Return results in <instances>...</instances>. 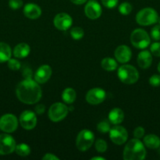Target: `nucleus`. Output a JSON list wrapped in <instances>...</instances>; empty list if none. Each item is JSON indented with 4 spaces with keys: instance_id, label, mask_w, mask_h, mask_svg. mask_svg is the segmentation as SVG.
Returning <instances> with one entry per match:
<instances>
[{
    "instance_id": "obj_1",
    "label": "nucleus",
    "mask_w": 160,
    "mask_h": 160,
    "mask_svg": "<svg viewBox=\"0 0 160 160\" xmlns=\"http://www.w3.org/2000/svg\"><path fill=\"white\" fill-rule=\"evenodd\" d=\"M16 95L21 102L32 105L40 101L42 92L39 83L31 78L24 80L17 84Z\"/></svg>"
},
{
    "instance_id": "obj_2",
    "label": "nucleus",
    "mask_w": 160,
    "mask_h": 160,
    "mask_svg": "<svg viewBox=\"0 0 160 160\" xmlns=\"http://www.w3.org/2000/svg\"><path fill=\"white\" fill-rule=\"evenodd\" d=\"M146 157L144 145L138 138L131 139L123 150V159L125 160H142Z\"/></svg>"
},
{
    "instance_id": "obj_3",
    "label": "nucleus",
    "mask_w": 160,
    "mask_h": 160,
    "mask_svg": "<svg viewBox=\"0 0 160 160\" xmlns=\"http://www.w3.org/2000/svg\"><path fill=\"white\" fill-rule=\"evenodd\" d=\"M118 77L124 84H133L139 79V73L133 66L123 65L118 70Z\"/></svg>"
},
{
    "instance_id": "obj_4",
    "label": "nucleus",
    "mask_w": 160,
    "mask_h": 160,
    "mask_svg": "<svg viewBox=\"0 0 160 160\" xmlns=\"http://www.w3.org/2000/svg\"><path fill=\"white\" fill-rule=\"evenodd\" d=\"M158 19V12L152 8L147 7L141 9L136 16V21L142 26H149L157 23Z\"/></svg>"
},
{
    "instance_id": "obj_5",
    "label": "nucleus",
    "mask_w": 160,
    "mask_h": 160,
    "mask_svg": "<svg viewBox=\"0 0 160 160\" xmlns=\"http://www.w3.org/2000/svg\"><path fill=\"white\" fill-rule=\"evenodd\" d=\"M131 43L135 48L144 49L150 45L151 39L147 31L141 28L135 29L130 35Z\"/></svg>"
},
{
    "instance_id": "obj_6",
    "label": "nucleus",
    "mask_w": 160,
    "mask_h": 160,
    "mask_svg": "<svg viewBox=\"0 0 160 160\" xmlns=\"http://www.w3.org/2000/svg\"><path fill=\"white\" fill-rule=\"evenodd\" d=\"M94 142V134L89 130L84 129L78 133L76 138V147L79 151H87Z\"/></svg>"
},
{
    "instance_id": "obj_7",
    "label": "nucleus",
    "mask_w": 160,
    "mask_h": 160,
    "mask_svg": "<svg viewBox=\"0 0 160 160\" xmlns=\"http://www.w3.org/2000/svg\"><path fill=\"white\" fill-rule=\"evenodd\" d=\"M68 111V107L64 103H53L49 109V118L53 122H59L67 117Z\"/></svg>"
},
{
    "instance_id": "obj_8",
    "label": "nucleus",
    "mask_w": 160,
    "mask_h": 160,
    "mask_svg": "<svg viewBox=\"0 0 160 160\" xmlns=\"http://www.w3.org/2000/svg\"><path fill=\"white\" fill-rule=\"evenodd\" d=\"M18 128V120L15 115L5 114L0 117V130L6 133H13Z\"/></svg>"
},
{
    "instance_id": "obj_9",
    "label": "nucleus",
    "mask_w": 160,
    "mask_h": 160,
    "mask_svg": "<svg viewBox=\"0 0 160 160\" xmlns=\"http://www.w3.org/2000/svg\"><path fill=\"white\" fill-rule=\"evenodd\" d=\"M15 140L11 135L7 134H0V155L11 154L15 151L16 148Z\"/></svg>"
},
{
    "instance_id": "obj_10",
    "label": "nucleus",
    "mask_w": 160,
    "mask_h": 160,
    "mask_svg": "<svg viewBox=\"0 0 160 160\" xmlns=\"http://www.w3.org/2000/svg\"><path fill=\"white\" fill-rule=\"evenodd\" d=\"M109 137L113 143L120 145L125 143L128 139V132L125 128L116 125L110 129Z\"/></svg>"
},
{
    "instance_id": "obj_11",
    "label": "nucleus",
    "mask_w": 160,
    "mask_h": 160,
    "mask_svg": "<svg viewBox=\"0 0 160 160\" xmlns=\"http://www.w3.org/2000/svg\"><path fill=\"white\" fill-rule=\"evenodd\" d=\"M20 125L25 130H32L37 124V117L35 113L31 110H25L20 114L19 119Z\"/></svg>"
},
{
    "instance_id": "obj_12",
    "label": "nucleus",
    "mask_w": 160,
    "mask_h": 160,
    "mask_svg": "<svg viewBox=\"0 0 160 160\" xmlns=\"http://www.w3.org/2000/svg\"><path fill=\"white\" fill-rule=\"evenodd\" d=\"M106 98L104 90L100 88L90 89L86 95V100L90 105H98L103 102Z\"/></svg>"
},
{
    "instance_id": "obj_13",
    "label": "nucleus",
    "mask_w": 160,
    "mask_h": 160,
    "mask_svg": "<svg viewBox=\"0 0 160 160\" xmlns=\"http://www.w3.org/2000/svg\"><path fill=\"white\" fill-rule=\"evenodd\" d=\"M53 25L60 31H66L72 25V18L69 14L61 12L55 16L53 19Z\"/></svg>"
},
{
    "instance_id": "obj_14",
    "label": "nucleus",
    "mask_w": 160,
    "mask_h": 160,
    "mask_svg": "<svg viewBox=\"0 0 160 160\" xmlns=\"http://www.w3.org/2000/svg\"><path fill=\"white\" fill-rule=\"evenodd\" d=\"M84 11L86 17L91 20H96L99 18L102 13L101 6L96 0L88 1L85 6Z\"/></svg>"
},
{
    "instance_id": "obj_15",
    "label": "nucleus",
    "mask_w": 160,
    "mask_h": 160,
    "mask_svg": "<svg viewBox=\"0 0 160 160\" xmlns=\"http://www.w3.org/2000/svg\"><path fill=\"white\" fill-rule=\"evenodd\" d=\"M51 75V67L49 65H42L38 68L35 73V81L39 84H44L50 80Z\"/></svg>"
},
{
    "instance_id": "obj_16",
    "label": "nucleus",
    "mask_w": 160,
    "mask_h": 160,
    "mask_svg": "<svg viewBox=\"0 0 160 160\" xmlns=\"http://www.w3.org/2000/svg\"><path fill=\"white\" fill-rule=\"evenodd\" d=\"M115 57L119 62L125 63V62H128L131 59L132 52L127 45H119L115 51Z\"/></svg>"
},
{
    "instance_id": "obj_17",
    "label": "nucleus",
    "mask_w": 160,
    "mask_h": 160,
    "mask_svg": "<svg viewBox=\"0 0 160 160\" xmlns=\"http://www.w3.org/2000/svg\"><path fill=\"white\" fill-rule=\"evenodd\" d=\"M24 14L29 19H38L42 14V9L35 3H28L24 7Z\"/></svg>"
},
{
    "instance_id": "obj_18",
    "label": "nucleus",
    "mask_w": 160,
    "mask_h": 160,
    "mask_svg": "<svg viewBox=\"0 0 160 160\" xmlns=\"http://www.w3.org/2000/svg\"><path fill=\"white\" fill-rule=\"evenodd\" d=\"M152 63V53L147 50L141 52L137 56V64L141 68L147 69Z\"/></svg>"
},
{
    "instance_id": "obj_19",
    "label": "nucleus",
    "mask_w": 160,
    "mask_h": 160,
    "mask_svg": "<svg viewBox=\"0 0 160 160\" xmlns=\"http://www.w3.org/2000/svg\"><path fill=\"white\" fill-rule=\"evenodd\" d=\"M124 117H125V115H124L123 111L119 108H114L110 111L108 114L109 122L115 125H118L122 123L124 120Z\"/></svg>"
},
{
    "instance_id": "obj_20",
    "label": "nucleus",
    "mask_w": 160,
    "mask_h": 160,
    "mask_svg": "<svg viewBox=\"0 0 160 160\" xmlns=\"http://www.w3.org/2000/svg\"><path fill=\"white\" fill-rule=\"evenodd\" d=\"M31 48L27 43H20L13 49V56L18 59H23L29 55Z\"/></svg>"
},
{
    "instance_id": "obj_21",
    "label": "nucleus",
    "mask_w": 160,
    "mask_h": 160,
    "mask_svg": "<svg viewBox=\"0 0 160 160\" xmlns=\"http://www.w3.org/2000/svg\"><path fill=\"white\" fill-rule=\"evenodd\" d=\"M144 145L150 149H157L160 147V138L155 134H147L144 138Z\"/></svg>"
},
{
    "instance_id": "obj_22",
    "label": "nucleus",
    "mask_w": 160,
    "mask_h": 160,
    "mask_svg": "<svg viewBox=\"0 0 160 160\" xmlns=\"http://www.w3.org/2000/svg\"><path fill=\"white\" fill-rule=\"evenodd\" d=\"M12 51L8 44L0 42V62H7L11 58Z\"/></svg>"
},
{
    "instance_id": "obj_23",
    "label": "nucleus",
    "mask_w": 160,
    "mask_h": 160,
    "mask_svg": "<svg viewBox=\"0 0 160 160\" xmlns=\"http://www.w3.org/2000/svg\"><path fill=\"white\" fill-rule=\"evenodd\" d=\"M61 97H62V99L64 102L67 103V104H72L75 101L76 92L72 88H67L62 92Z\"/></svg>"
},
{
    "instance_id": "obj_24",
    "label": "nucleus",
    "mask_w": 160,
    "mask_h": 160,
    "mask_svg": "<svg viewBox=\"0 0 160 160\" xmlns=\"http://www.w3.org/2000/svg\"><path fill=\"white\" fill-rule=\"evenodd\" d=\"M101 67L104 70H107V71H113V70L117 69L118 63L115 59H112V58L107 57L102 59Z\"/></svg>"
},
{
    "instance_id": "obj_25",
    "label": "nucleus",
    "mask_w": 160,
    "mask_h": 160,
    "mask_svg": "<svg viewBox=\"0 0 160 160\" xmlns=\"http://www.w3.org/2000/svg\"><path fill=\"white\" fill-rule=\"evenodd\" d=\"M15 152L20 156H28L31 153V148L27 144L21 143L16 145Z\"/></svg>"
},
{
    "instance_id": "obj_26",
    "label": "nucleus",
    "mask_w": 160,
    "mask_h": 160,
    "mask_svg": "<svg viewBox=\"0 0 160 160\" xmlns=\"http://www.w3.org/2000/svg\"><path fill=\"white\" fill-rule=\"evenodd\" d=\"M70 34L73 39L79 40V39L83 38V36H84V31L80 27H75V28H72L70 31Z\"/></svg>"
},
{
    "instance_id": "obj_27",
    "label": "nucleus",
    "mask_w": 160,
    "mask_h": 160,
    "mask_svg": "<svg viewBox=\"0 0 160 160\" xmlns=\"http://www.w3.org/2000/svg\"><path fill=\"white\" fill-rule=\"evenodd\" d=\"M132 9H133L132 5L130 3L126 2H122L119 6V11L122 15H128V14H130L131 12Z\"/></svg>"
},
{
    "instance_id": "obj_28",
    "label": "nucleus",
    "mask_w": 160,
    "mask_h": 160,
    "mask_svg": "<svg viewBox=\"0 0 160 160\" xmlns=\"http://www.w3.org/2000/svg\"><path fill=\"white\" fill-rule=\"evenodd\" d=\"M95 148L98 152H104L108 149V144L103 139H97L95 142Z\"/></svg>"
},
{
    "instance_id": "obj_29",
    "label": "nucleus",
    "mask_w": 160,
    "mask_h": 160,
    "mask_svg": "<svg viewBox=\"0 0 160 160\" xmlns=\"http://www.w3.org/2000/svg\"><path fill=\"white\" fill-rule=\"evenodd\" d=\"M97 131H100V133H108L109 132L110 129H111V126H110L109 122L107 120H103V121L98 123L97 126Z\"/></svg>"
},
{
    "instance_id": "obj_30",
    "label": "nucleus",
    "mask_w": 160,
    "mask_h": 160,
    "mask_svg": "<svg viewBox=\"0 0 160 160\" xmlns=\"http://www.w3.org/2000/svg\"><path fill=\"white\" fill-rule=\"evenodd\" d=\"M8 62V67L12 70H18L21 67V64L17 59H9Z\"/></svg>"
},
{
    "instance_id": "obj_31",
    "label": "nucleus",
    "mask_w": 160,
    "mask_h": 160,
    "mask_svg": "<svg viewBox=\"0 0 160 160\" xmlns=\"http://www.w3.org/2000/svg\"><path fill=\"white\" fill-rule=\"evenodd\" d=\"M151 37L155 41L160 40V24L155 25L151 30Z\"/></svg>"
},
{
    "instance_id": "obj_32",
    "label": "nucleus",
    "mask_w": 160,
    "mask_h": 160,
    "mask_svg": "<svg viewBox=\"0 0 160 160\" xmlns=\"http://www.w3.org/2000/svg\"><path fill=\"white\" fill-rule=\"evenodd\" d=\"M150 51L152 55L160 57V42H154L151 45Z\"/></svg>"
},
{
    "instance_id": "obj_33",
    "label": "nucleus",
    "mask_w": 160,
    "mask_h": 160,
    "mask_svg": "<svg viewBox=\"0 0 160 160\" xmlns=\"http://www.w3.org/2000/svg\"><path fill=\"white\" fill-rule=\"evenodd\" d=\"M149 84L152 87H159L160 86V75L154 74L149 79Z\"/></svg>"
},
{
    "instance_id": "obj_34",
    "label": "nucleus",
    "mask_w": 160,
    "mask_h": 160,
    "mask_svg": "<svg viewBox=\"0 0 160 160\" xmlns=\"http://www.w3.org/2000/svg\"><path fill=\"white\" fill-rule=\"evenodd\" d=\"M23 6L22 0H9V6L12 9H18Z\"/></svg>"
},
{
    "instance_id": "obj_35",
    "label": "nucleus",
    "mask_w": 160,
    "mask_h": 160,
    "mask_svg": "<svg viewBox=\"0 0 160 160\" xmlns=\"http://www.w3.org/2000/svg\"><path fill=\"white\" fill-rule=\"evenodd\" d=\"M119 0H101V2L105 7L108 9H112L115 8L118 4Z\"/></svg>"
},
{
    "instance_id": "obj_36",
    "label": "nucleus",
    "mask_w": 160,
    "mask_h": 160,
    "mask_svg": "<svg viewBox=\"0 0 160 160\" xmlns=\"http://www.w3.org/2000/svg\"><path fill=\"white\" fill-rule=\"evenodd\" d=\"M144 129L142 127H137V128H135L134 131H133V136H134L135 138H141L144 137Z\"/></svg>"
},
{
    "instance_id": "obj_37",
    "label": "nucleus",
    "mask_w": 160,
    "mask_h": 160,
    "mask_svg": "<svg viewBox=\"0 0 160 160\" xmlns=\"http://www.w3.org/2000/svg\"><path fill=\"white\" fill-rule=\"evenodd\" d=\"M35 112L37 114H42L44 112H45V106H44L43 104H38L37 106H35Z\"/></svg>"
},
{
    "instance_id": "obj_38",
    "label": "nucleus",
    "mask_w": 160,
    "mask_h": 160,
    "mask_svg": "<svg viewBox=\"0 0 160 160\" xmlns=\"http://www.w3.org/2000/svg\"><path fill=\"white\" fill-rule=\"evenodd\" d=\"M43 160H59V158L52 153H47L42 157Z\"/></svg>"
},
{
    "instance_id": "obj_39",
    "label": "nucleus",
    "mask_w": 160,
    "mask_h": 160,
    "mask_svg": "<svg viewBox=\"0 0 160 160\" xmlns=\"http://www.w3.org/2000/svg\"><path fill=\"white\" fill-rule=\"evenodd\" d=\"M23 76L24 77L25 79H31L32 76V71L29 68H26L23 71Z\"/></svg>"
},
{
    "instance_id": "obj_40",
    "label": "nucleus",
    "mask_w": 160,
    "mask_h": 160,
    "mask_svg": "<svg viewBox=\"0 0 160 160\" xmlns=\"http://www.w3.org/2000/svg\"><path fill=\"white\" fill-rule=\"evenodd\" d=\"M86 1H87V0H71V2L75 5L84 4L85 2H86Z\"/></svg>"
},
{
    "instance_id": "obj_41",
    "label": "nucleus",
    "mask_w": 160,
    "mask_h": 160,
    "mask_svg": "<svg viewBox=\"0 0 160 160\" xmlns=\"http://www.w3.org/2000/svg\"><path fill=\"white\" fill-rule=\"evenodd\" d=\"M92 160H104L105 159L103 157H100V156H96V157H93Z\"/></svg>"
},
{
    "instance_id": "obj_42",
    "label": "nucleus",
    "mask_w": 160,
    "mask_h": 160,
    "mask_svg": "<svg viewBox=\"0 0 160 160\" xmlns=\"http://www.w3.org/2000/svg\"><path fill=\"white\" fill-rule=\"evenodd\" d=\"M158 71L160 73V62H159V63H158Z\"/></svg>"
},
{
    "instance_id": "obj_43",
    "label": "nucleus",
    "mask_w": 160,
    "mask_h": 160,
    "mask_svg": "<svg viewBox=\"0 0 160 160\" xmlns=\"http://www.w3.org/2000/svg\"><path fill=\"white\" fill-rule=\"evenodd\" d=\"M157 22H158V23H159V24H160V17H158V21H157Z\"/></svg>"
}]
</instances>
